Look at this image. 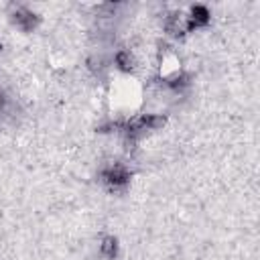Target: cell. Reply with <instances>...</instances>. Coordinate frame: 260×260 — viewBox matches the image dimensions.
<instances>
[{"label":"cell","instance_id":"cell-2","mask_svg":"<svg viewBox=\"0 0 260 260\" xmlns=\"http://www.w3.org/2000/svg\"><path fill=\"white\" fill-rule=\"evenodd\" d=\"M12 22L22 30H32L39 24V16L24 6H16L12 12Z\"/></svg>","mask_w":260,"mask_h":260},{"label":"cell","instance_id":"cell-1","mask_svg":"<svg viewBox=\"0 0 260 260\" xmlns=\"http://www.w3.org/2000/svg\"><path fill=\"white\" fill-rule=\"evenodd\" d=\"M102 181L104 185L110 189V191H122L126 185H128V179H130V173L124 165L120 162H114V165H108L104 171H102Z\"/></svg>","mask_w":260,"mask_h":260},{"label":"cell","instance_id":"cell-6","mask_svg":"<svg viewBox=\"0 0 260 260\" xmlns=\"http://www.w3.org/2000/svg\"><path fill=\"white\" fill-rule=\"evenodd\" d=\"M4 104H6V98H4V93H2V89H0V112L4 110Z\"/></svg>","mask_w":260,"mask_h":260},{"label":"cell","instance_id":"cell-5","mask_svg":"<svg viewBox=\"0 0 260 260\" xmlns=\"http://www.w3.org/2000/svg\"><path fill=\"white\" fill-rule=\"evenodd\" d=\"M100 252L106 256V258H114L116 254H118V240L114 238V236H106L104 240H102V244H100Z\"/></svg>","mask_w":260,"mask_h":260},{"label":"cell","instance_id":"cell-4","mask_svg":"<svg viewBox=\"0 0 260 260\" xmlns=\"http://www.w3.org/2000/svg\"><path fill=\"white\" fill-rule=\"evenodd\" d=\"M114 61L120 67V71H124V73H130L134 69V57H132L130 51H118Z\"/></svg>","mask_w":260,"mask_h":260},{"label":"cell","instance_id":"cell-3","mask_svg":"<svg viewBox=\"0 0 260 260\" xmlns=\"http://www.w3.org/2000/svg\"><path fill=\"white\" fill-rule=\"evenodd\" d=\"M209 22V10L201 4L193 6L189 16H185V24H187V30H193V28H199V26H205Z\"/></svg>","mask_w":260,"mask_h":260}]
</instances>
